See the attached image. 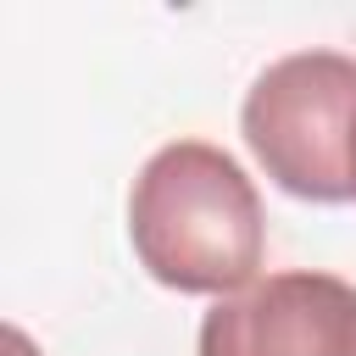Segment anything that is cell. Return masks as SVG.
I'll list each match as a JSON object with an SVG mask.
<instances>
[{
    "label": "cell",
    "instance_id": "cell-1",
    "mask_svg": "<svg viewBox=\"0 0 356 356\" xmlns=\"http://www.w3.org/2000/svg\"><path fill=\"white\" fill-rule=\"evenodd\" d=\"M139 267L178 295H239L267 256V211L245 167L211 139L161 145L128 195Z\"/></svg>",
    "mask_w": 356,
    "mask_h": 356
},
{
    "label": "cell",
    "instance_id": "cell-2",
    "mask_svg": "<svg viewBox=\"0 0 356 356\" xmlns=\"http://www.w3.org/2000/svg\"><path fill=\"white\" fill-rule=\"evenodd\" d=\"M239 134L284 195L323 206L356 200V56H278L245 89Z\"/></svg>",
    "mask_w": 356,
    "mask_h": 356
},
{
    "label": "cell",
    "instance_id": "cell-3",
    "mask_svg": "<svg viewBox=\"0 0 356 356\" xmlns=\"http://www.w3.org/2000/svg\"><path fill=\"white\" fill-rule=\"evenodd\" d=\"M200 356H356V284L339 273H267L200 317Z\"/></svg>",
    "mask_w": 356,
    "mask_h": 356
}]
</instances>
